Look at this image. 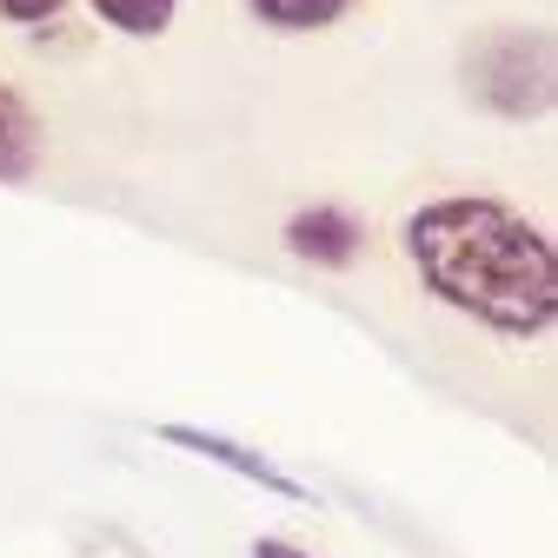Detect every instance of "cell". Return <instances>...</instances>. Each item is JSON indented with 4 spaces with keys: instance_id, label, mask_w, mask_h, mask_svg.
I'll return each instance as SVG.
<instances>
[{
    "instance_id": "cell-7",
    "label": "cell",
    "mask_w": 558,
    "mask_h": 558,
    "mask_svg": "<svg viewBox=\"0 0 558 558\" xmlns=\"http://www.w3.org/2000/svg\"><path fill=\"white\" fill-rule=\"evenodd\" d=\"M94 21L113 27L120 40H160L180 21V0H87Z\"/></svg>"
},
{
    "instance_id": "cell-1",
    "label": "cell",
    "mask_w": 558,
    "mask_h": 558,
    "mask_svg": "<svg viewBox=\"0 0 558 558\" xmlns=\"http://www.w3.org/2000/svg\"><path fill=\"white\" fill-rule=\"evenodd\" d=\"M399 253L433 306L493 339H545L558 326V246L499 193H439L399 220Z\"/></svg>"
},
{
    "instance_id": "cell-9",
    "label": "cell",
    "mask_w": 558,
    "mask_h": 558,
    "mask_svg": "<svg viewBox=\"0 0 558 558\" xmlns=\"http://www.w3.org/2000/svg\"><path fill=\"white\" fill-rule=\"evenodd\" d=\"M253 558H313V551L293 545V538H279V532H259V538H253Z\"/></svg>"
},
{
    "instance_id": "cell-4",
    "label": "cell",
    "mask_w": 558,
    "mask_h": 558,
    "mask_svg": "<svg viewBox=\"0 0 558 558\" xmlns=\"http://www.w3.org/2000/svg\"><path fill=\"white\" fill-rule=\"evenodd\" d=\"M279 246H287L293 259H306V266H353L360 253H366V220L353 214V206H332V199H313V206H300V214L279 227Z\"/></svg>"
},
{
    "instance_id": "cell-6",
    "label": "cell",
    "mask_w": 558,
    "mask_h": 558,
    "mask_svg": "<svg viewBox=\"0 0 558 558\" xmlns=\"http://www.w3.org/2000/svg\"><path fill=\"white\" fill-rule=\"evenodd\" d=\"M360 0H246V14L272 34H319V27H339Z\"/></svg>"
},
{
    "instance_id": "cell-8",
    "label": "cell",
    "mask_w": 558,
    "mask_h": 558,
    "mask_svg": "<svg viewBox=\"0 0 558 558\" xmlns=\"http://www.w3.org/2000/svg\"><path fill=\"white\" fill-rule=\"evenodd\" d=\"M60 8L66 0H0V21L8 27H47V21H60Z\"/></svg>"
},
{
    "instance_id": "cell-3",
    "label": "cell",
    "mask_w": 558,
    "mask_h": 558,
    "mask_svg": "<svg viewBox=\"0 0 558 558\" xmlns=\"http://www.w3.org/2000/svg\"><path fill=\"white\" fill-rule=\"evenodd\" d=\"M154 439L173 446V452H193V459H206V465H220V472H233L240 485H253V493H266V499L319 506L313 485H300L287 465H272L266 452H253V446H240V439H227V433H214V426H186V418H167V426H154Z\"/></svg>"
},
{
    "instance_id": "cell-5",
    "label": "cell",
    "mask_w": 558,
    "mask_h": 558,
    "mask_svg": "<svg viewBox=\"0 0 558 558\" xmlns=\"http://www.w3.org/2000/svg\"><path fill=\"white\" fill-rule=\"evenodd\" d=\"M47 160V126L21 87L0 81V186H27Z\"/></svg>"
},
{
    "instance_id": "cell-2",
    "label": "cell",
    "mask_w": 558,
    "mask_h": 558,
    "mask_svg": "<svg viewBox=\"0 0 558 558\" xmlns=\"http://www.w3.org/2000/svg\"><path fill=\"white\" fill-rule=\"evenodd\" d=\"M465 94L493 120H545L558 100V47L545 27L499 21L465 47Z\"/></svg>"
}]
</instances>
